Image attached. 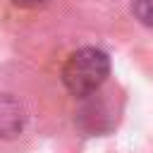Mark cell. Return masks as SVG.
Instances as JSON below:
<instances>
[{
  "label": "cell",
  "mask_w": 153,
  "mask_h": 153,
  "mask_svg": "<svg viewBox=\"0 0 153 153\" xmlns=\"http://www.w3.org/2000/svg\"><path fill=\"white\" fill-rule=\"evenodd\" d=\"M108 74H110V57L100 48H79L67 57L62 67V81L67 91L76 98L96 96L98 88L105 84Z\"/></svg>",
  "instance_id": "1"
},
{
  "label": "cell",
  "mask_w": 153,
  "mask_h": 153,
  "mask_svg": "<svg viewBox=\"0 0 153 153\" xmlns=\"http://www.w3.org/2000/svg\"><path fill=\"white\" fill-rule=\"evenodd\" d=\"M24 122H26L24 105L10 93H0V136L2 139L17 136L24 129Z\"/></svg>",
  "instance_id": "2"
},
{
  "label": "cell",
  "mask_w": 153,
  "mask_h": 153,
  "mask_svg": "<svg viewBox=\"0 0 153 153\" xmlns=\"http://www.w3.org/2000/svg\"><path fill=\"white\" fill-rule=\"evenodd\" d=\"M134 14L143 26L153 29V0H134Z\"/></svg>",
  "instance_id": "3"
},
{
  "label": "cell",
  "mask_w": 153,
  "mask_h": 153,
  "mask_svg": "<svg viewBox=\"0 0 153 153\" xmlns=\"http://www.w3.org/2000/svg\"><path fill=\"white\" fill-rule=\"evenodd\" d=\"M14 5H19V7H38V5H43L45 0H12Z\"/></svg>",
  "instance_id": "4"
}]
</instances>
